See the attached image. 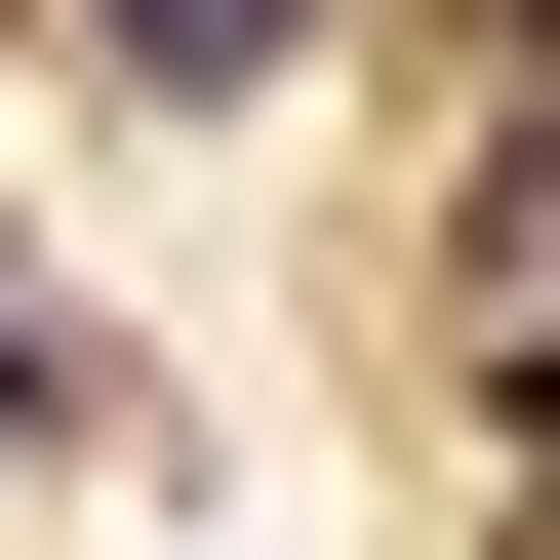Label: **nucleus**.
<instances>
[{"label": "nucleus", "mask_w": 560, "mask_h": 560, "mask_svg": "<svg viewBox=\"0 0 560 560\" xmlns=\"http://www.w3.org/2000/svg\"><path fill=\"white\" fill-rule=\"evenodd\" d=\"M40 400H81V361H40V280H0V441H40Z\"/></svg>", "instance_id": "f03ea898"}, {"label": "nucleus", "mask_w": 560, "mask_h": 560, "mask_svg": "<svg viewBox=\"0 0 560 560\" xmlns=\"http://www.w3.org/2000/svg\"><path fill=\"white\" fill-rule=\"evenodd\" d=\"M120 40H161V81H280V40H320V0H120Z\"/></svg>", "instance_id": "f257e3e1"}]
</instances>
